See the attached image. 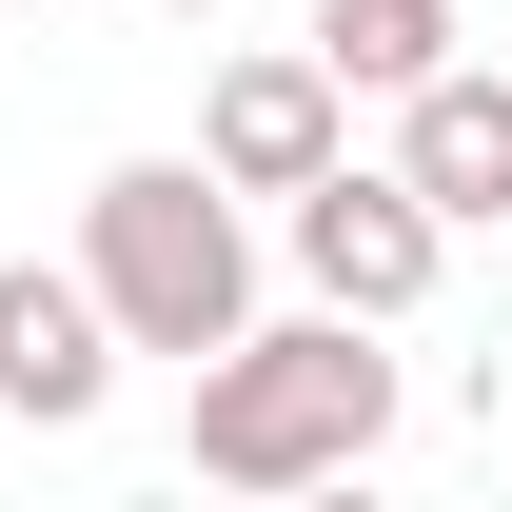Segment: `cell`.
Returning <instances> with one entry per match:
<instances>
[{"label": "cell", "instance_id": "cell-8", "mask_svg": "<svg viewBox=\"0 0 512 512\" xmlns=\"http://www.w3.org/2000/svg\"><path fill=\"white\" fill-rule=\"evenodd\" d=\"M158 20H217V0H158Z\"/></svg>", "mask_w": 512, "mask_h": 512}, {"label": "cell", "instance_id": "cell-2", "mask_svg": "<svg viewBox=\"0 0 512 512\" xmlns=\"http://www.w3.org/2000/svg\"><path fill=\"white\" fill-rule=\"evenodd\" d=\"M79 276H99L119 355H217V335L256 316L237 178H217V158H119V178L79 197Z\"/></svg>", "mask_w": 512, "mask_h": 512}, {"label": "cell", "instance_id": "cell-5", "mask_svg": "<svg viewBox=\"0 0 512 512\" xmlns=\"http://www.w3.org/2000/svg\"><path fill=\"white\" fill-rule=\"evenodd\" d=\"M99 394H119V316H99V276H79V256H0V414L79 434Z\"/></svg>", "mask_w": 512, "mask_h": 512}, {"label": "cell", "instance_id": "cell-7", "mask_svg": "<svg viewBox=\"0 0 512 512\" xmlns=\"http://www.w3.org/2000/svg\"><path fill=\"white\" fill-rule=\"evenodd\" d=\"M316 60L355 79V99H414V79L453 60V0H316Z\"/></svg>", "mask_w": 512, "mask_h": 512}, {"label": "cell", "instance_id": "cell-6", "mask_svg": "<svg viewBox=\"0 0 512 512\" xmlns=\"http://www.w3.org/2000/svg\"><path fill=\"white\" fill-rule=\"evenodd\" d=\"M394 178L434 197L453 237H473V217H512V79H493V60H434L414 99H394Z\"/></svg>", "mask_w": 512, "mask_h": 512}, {"label": "cell", "instance_id": "cell-4", "mask_svg": "<svg viewBox=\"0 0 512 512\" xmlns=\"http://www.w3.org/2000/svg\"><path fill=\"white\" fill-rule=\"evenodd\" d=\"M197 158H217L237 197L335 178V158H355V79H335L316 40H256V60H217V99H197Z\"/></svg>", "mask_w": 512, "mask_h": 512}, {"label": "cell", "instance_id": "cell-3", "mask_svg": "<svg viewBox=\"0 0 512 512\" xmlns=\"http://www.w3.org/2000/svg\"><path fill=\"white\" fill-rule=\"evenodd\" d=\"M276 217H296V276H316L335 316H375V335L434 316V276H453V217L394 178V158H335V178H296Z\"/></svg>", "mask_w": 512, "mask_h": 512}, {"label": "cell", "instance_id": "cell-1", "mask_svg": "<svg viewBox=\"0 0 512 512\" xmlns=\"http://www.w3.org/2000/svg\"><path fill=\"white\" fill-rule=\"evenodd\" d=\"M394 434V355H375V316H237L217 355H197V414H178V453L217 473V493H335L355 453Z\"/></svg>", "mask_w": 512, "mask_h": 512}]
</instances>
